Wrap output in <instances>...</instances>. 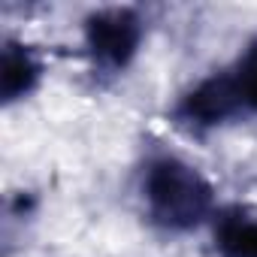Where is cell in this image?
Segmentation results:
<instances>
[{"label":"cell","instance_id":"8992f818","mask_svg":"<svg viewBox=\"0 0 257 257\" xmlns=\"http://www.w3.org/2000/svg\"><path fill=\"white\" fill-rule=\"evenodd\" d=\"M230 79H233V88L239 94L242 112H257V40H251L245 46L236 67L230 70Z\"/></svg>","mask_w":257,"mask_h":257},{"label":"cell","instance_id":"6da1fadb","mask_svg":"<svg viewBox=\"0 0 257 257\" xmlns=\"http://www.w3.org/2000/svg\"><path fill=\"white\" fill-rule=\"evenodd\" d=\"M143 203L158 230L188 233L215 212V191L188 161L176 155H158L143 170Z\"/></svg>","mask_w":257,"mask_h":257},{"label":"cell","instance_id":"5b68a950","mask_svg":"<svg viewBox=\"0 0 257 257\" xmlns=\"http://www.w3.org/2000/svg\"><path fill=\"white\" fill-rule=\"evenodd\" d=\"M40 79H43V61L37 58V52L25 43L7 40L4 64H0V94H4V103L22 100L25 94H31L37 88Z\"/></svg>","mask_w":257,"mask_h":257},{"label":"cell","instance_id":"3957f363","mask_svg":"<svg viewBox=\"0 0 257 257\" xmlns=\"http://www.w3.org/2000/svg\"><path fill=\"white\" fill-rule=\"evenodd\" d=\"M236 115H242V103H239V94L233 88L230 70L203 79L173 106V121L191 134L212 131V127L227 124Z\"/></svg>","mask_w":257,"mask_h":257},{"label":"cell","instance_id":"277c9868","mask_svg":"<svg viewBox=\"0 0 257 257\" xmlns=\"http://www.w3.org/2000/svg\"><path fill=\"white\" fill-rule=\"evenodd\" d=\"M215 251L218 257H257V212L245 206H227L215 215Z\"/></svg>","mask_w":257,"mask_h":257},{"label":"cell","instance_id":"7a4b0ae2","mask_svg":"<svg viewBox=\"0 0 257 257\" xmlns=\"http://www.w3.org/2000/svg\"><path fill=\"white\" fill-rule=\"evenodd\" d=\"M143 34L146 28H143L140 13L127 7L100 10L85 19V49L94 67L106 76H115L131 67V61L140 52Z\"/></svg>","mask_w":257,"mask_h":257}]
</instances>
